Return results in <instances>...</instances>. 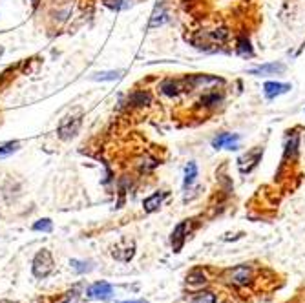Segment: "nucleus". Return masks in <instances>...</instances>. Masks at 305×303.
Segmentation results:
<instances>
[{"label":"nucleus","instance_id":"nucleus-10","mask_svg":"<svg viewBox=\"0 0 305 303\" xmlns=\"http://www.w3.org/2000/svg\"><path fill=\"white\" fill-rule=\"evenodd\" d=\"M238 141H240V135L238 134H219L218 137L212 139V148H216V150H219V148L236 150L238 148Z\"/></svg>","mask_w":305,"mask_h":303},{"label":"nucleus","instance_id":"nucleus-23","mask_svg":"<svg viewBox=\"0 0 305 303\" xmlns=\"http://www.w3.org/2000/svg\"><path fill=\"white\" fill-rule=\"evenodd\" d=\"M18 148H20V143H18V141H9V143H6V144L0 146V157L11 156V154L17 152Z\"/></svg>","mask_w":305,"mask_h":303},{"label":"nucleus","instance_id":"nucleus-25","mask_svg":"<svg viewBox=\"0 0 305 303\" xmlns=\"http://www.w3.org/2000/svg\"><path fill=\"white\" fill-rule=\"evenodd\" d=\"M192 303H216V296L212 292H199V294L194 296Z\"/></svg>","mask_w":305,"mask_h":303},{"label":"nucleus","instance_id":"nucleus-3","mask_svg":"<svg viewBox=\"0 0 305 303\" xmlns=\"http://www.w3.org/2000/svg\"><path fill=\"white\" fill-rule=\"evenodd\" d=\"M185 84V91L188 90H199V88H203V90H209L210 86H214V84H223V79L216 77V75H190V77H187L183 81Z\"/></svg>","mask_w":305,"mask_h":303},{"label":"nucleus","instance_id":"nucleus-7","mask_svg":"<svg viewBox=\"0 0 305 303\" xmlns=\"http://www.w3.org/2000/svg\"><path fill=\"white\" fill-rule=\"evenodd\" d=\"M112 294H114V287L106 282L93 283V285L86 290V296L90 299H108Z\"/></svg>","mask_w":305,"mask_h":303},{"label":"nucleus","instance_id":"nucleus-18","mask_svg":"<svg viewBox=\"0 0 305 303\" xmlns=\"http://www.w3.org/2000/svg\"><path fill=\"white\" fill-rule=\"evenodd\" d=\"M166 22H168V13H166L163 8H157L156 11H154L152 18H150L148 28L150 30H154V28H161L163 24H166Z\"/></svg>","mask_w":305,"mask_h":303},{"label":"nucleus","instance_id":"nucleus-15","mask_svg":"<svg viewBox=\"0 0 305 303\" xmlns=\"http://www.w3.org/2000/svg\"><path fill=\"white\" fill-rule=\"evenodd\" d=\"M289 139L285 143V159H296L298 148H300V135L296 132H289Z\"/></svg>","mask_w":305,"mask_h":303},{"label":"nucleus","instance_id":"nucleus-11","mask_svg":"<svg viewBox=\"0 0 305 303\" xmlns=\"http://www.w3.org/2000/svg\"><path fill=\"white\" fill-rule=\"evenodd\" d=\"M159 91H161L165 97H170V99H175L179 97L181 91H185L183 83H179V81H174V79H166L159 84Z\"/></svg>","mask_w":305,"mask_h":303},{"label":"nucleus","instance_id":"nucleus-17","mask_svg":"<svg viewBox=\"0 0 305 303\" xmlns=\"http://www.w3.org/2000/svg\"><path fill=\"white\" fill-rule=\"evenodd\" d=\"M196 178H197V165L194 163V161H190V163L187 165V168H185V181H183L185 190H188V188L194 185Z\"/></svg>","mask_w":305,"mask_h":303},{"label":"nucleus","instance_id":"nucleus-8","mask_svg":"<svg viewBox=\"0 0 305 303\" xmlns=\"http://www.w3.org/2000/svg\"><path fill=\"white\" fill-rule=\"evenodd\" d=\"M187 236H188V219H185L181 221L174 229V232H172V248H174V252H179L183 248Z\"/></svg>","mask_w":305,"mask_h":303},{"label":"nucleus","instance_id":"nucleus-2","mask_svg":"<svg viewBox=\"0 0 305 303\" xmlns=\"http://www.w3.org/2000/svg\"><path fill=\"white\" fill-rule=\"evenodd\" d=\"M81 124H83V117L81 115H68L61 121L57 128V135L62 139V141H70L81 130Z\"/></svg>","mask_w":305,"mask_h":303},{"label":"nucleus","instance_id":"nucleus-19","mask_svg":"<svg viewBox=\"0 0 305 303\" xmlns=\"http://www.w3.org/2000/svg\"><path fill=\"white\" fill-rule=\"evenodd\" d=\"M236 53L241 57H252V48H250V42H248L247 37H240L238 42H236Z\"/></svg>","mask_w":305,"mask_h":303},{"label":"nucleus","instance_id":"nucleus-21","mask_svg":"<svg viewBox=\"0 0 305 303\" xmlns=\"http://www.w3.org/2000/svg\"><path fill=\"white\" fill-rule=\"evenodd\" d=\"M157 166H159V161L154 159V157H148V156H144L143 159H141V163H139L141 172H150V170L157 168Z\"/></svg>","mask_w":305,"mask_h":303},{"label":"nucleus","instance_id":"nucleus-1","mask_svg":"<svg viewBox=\"0 0 305 303\" xmlns=\"http://www.w3.org/2000/svg\"><path fill=\"white\" fill-rule=\"evenodd\" d=\"M53 267H55V263H53L52 252H49L48 248H42V250L37 252L35 258H33L31 272H33L35 277H39V280H44V277H48L49 274L53 272Z\"/></svg>","mask_w":305,"mask_h":303},{"label":"nucleus","instance_id":"nucleus-16","mask_svg":"<svg viewBox=\"0 0 305 303\" xmlns=\"http://www.w3.org/2000/svg\"><path fill=\"white\" fill-rule=\"evenodd\" d=\"M285 71V66L284 64H263V66H258V68H252L248 73L250 75H274V73H284Z\"/></svg>","mask_w":305,"mask_h":303},{"label":"nucleus","instance_id":"nucleus-20","mask_svg":"<svg viewBox=\"0 0 305 303\" xmlns=\"http://www.w3.org/2000/svg\"><path fill=\"white\" fill-rule=\"evenodd\" d=\"M210 40L212 42H218V44H225L228 40V30L227 28H218V30H214L210 33Z\"/></svg>","mask_w":305,"mask_h":303},{"label":"nucleus","instance_id":"nucleus-24","mask_svg":"<svg viewBox=\"0 0 305 303\" xmlns=\"http://www.w3.org/2000/svg\"><path fill=\"white\" fill-rule=\"evenodd\" d=\"M119 75L121 71H99V73H93L92 79L93 81H115Z\"/></svg>","mask_w":305,"mask_h":303},{"label":"nucleus","instance_id":"nucleus-9","mask_svg":"<svg viewBox=\"0 0 305 303\" xmlns=\"http://www.w3.org/2000/svg\"><path fill=\"white\" fill-rule=\"evenodd\" d=\"M223 91H207L203 93L199 100H197V108L203 110H210V108H218L219 104L223 103Z\"/></svg>","mask_w":305,"mask_h":303},{"label":"nucleus","instance_id":"nucleus-4","mask_svg":"<svg viewBox=\"0 0 305 303\" xmlns=\"http://www.w3.org/2000/svg\"><path fill=\"white\" fill-rule=\"evenodd\" d=\"M135 254V243L128 238H122L119 243H115L114 248H112V256H114L117 261H122V263H126L134 258Z\"/></svg>","mask_w":305,"mask_h":303},{"label":"nucleus","instance_id":"nucleus-5","mask_svg":"<svg viewBox=\"0 0 305 303\" xmlns=\"http://www.w3.org/2000/svg\"><path fill=\"white\" fill-rule=\"evenodd\" d=\"M252 280V269H250V265H238L234 267L232 270L227 272V282L232 283V285H247L248 282Z\"/></svg>","mask_w":305,"mask_h":303},{"label":"nucleus","instance_id":"nucleus-12","mask_svg":"<svg viewBox=\"0 0 305 303\" xmlns=\"http://www.w3.org/2000/svg\"><path fill=\"white\" fill-rule=\"evenodd\" d=\"M128 104L134 106V108H144V106H150L152 104V93L144 90H137L134 93L128 95Z\"/></svg>","mask_w":305,"mask_h":303},{"label":"nucleus","instance_id":"nucleus-14","mask_svg":"<svg viewBox=\"0 0 305 303\" xmlns=\"http://www.w3.org/2000/svg\"><path fill=\"white\" fill-rule=\"evenodd\" d=\"M166 197V192H156V194H152L150 197H146V199L143 201V208L146 214H152V212H157L159 208H161L163 205V199Z\"/></svg>","mask_w":305,"mask_h":303},{"label":"nucleus","instance_id":"nucleus-26","mask_svg":"<svg viewBox=\"0 0 305 303\" xmlns=\"http://www.w3.org/2000/svg\"><path fill=\"white\" fill-rule=\"evenodd\" d=\"M70 265H71V267H73L75 272H79V274L88 272V270L92 269V267H90V263H86V261H79V260H71V261H70Z\"/></svg>","mask_w":305,"mask_h":303},{"label":"nucleus","instance_id":"nucleus-27","mask_svg":"<svg viewBox=\"0 0 305 303\" xmlns=\"http://www.w3.org/2000/svg\"><path fill=\"white\" fill-rule=\"evenodd\" d=\"M187 280L190 283H205L207 282V277H205V274H203V270H192V272L188 274Z\"/></svg>","mask_w":305,"mask_h":303},{"label":"nucleus","instance_id":"nucleus-22","mask_svg":"<svg viewBox=\"0 0 305 303\" xmlns=\"http://www.w3.org/2000/svg\"><path fill=\"white\" fill-rule=\"evenodd\" d=\"M52 229H53V223L48 217H44V219H39L33 223V230H35V232H52Z\"/></svg>","mask_w":305,"mask_h":303},{"label":"nucleus","instance_id":"nucleus-30","mask_svg":"<svg viewBox=\"0 0 305 303\" xmlns=\"http://www.w3.org/2000/svg\"><path fill=\"white\" fill-rule=\"evenodd\" d=\"M2 53H4V48H2V46H0V55H2Z\"/></svg>","mask_w":305,"mask_h":303},{"label":"nucleus","instance_id":"nucleus-28","mask_svg":"<svg viewBox=\"0 0 305 303\" xmlns=\"http://www.w3.org/2000/svg\"><path fill=\"white\" fill-rule=\"evenodd\" d=\"M0 303H18V301H11V299H0Z\"/></svg>","mask_w":305,"mask_h":303},{"label":"nucleus","instance_id":"nucleus-29","mask_svg":"<svg viewBox=\"0 0 305 303\" xmlns=\"http://www.w3.org/2000/svg\"><path fill=\"white\" fill-rule=\"evenodd\" d=\"M121 303H144V299H137V301H121Z\"/></svg>","mask_w":305,"mask_h":303},{"label":"nucleus","instance_id":"nucleus-13","mask_svg":"<svg viewBox=\"0 0 305 303\" xmlns=\"http://www.w3.org/2000/svg\"><path fill=\"white\" fill-rule=\"evenodd\" d=\"M289 90H291V84L276 83V81H269V83H265V86H263V91H265L267 99H276V97L287 93Z\"/></svg>","mask_w":305,"mask_h":303},{"label":"nucleus","instance_id":"nucleus-6","mask_svg":"<svg viewBox=\"0 0 305 303\" xmlns=\"http://www.w3.org/2000/svg\"><path fill=\"white\" fill-rule=\"evenodd\" d=\"M262 156H263V148L262 146H256V150L248 152V154H245L243 157H240V172L241 173H248L252 168H256L258 163L262 161Z\"/></svg>","mask_w":305,"mask_h":303}]
</instances>
